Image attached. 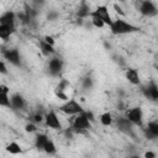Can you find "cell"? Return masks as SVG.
<instances>
[{"label":"cell","mask_w":158,"mask_h":158,"mask_svg":"<svg viewBox=\"0 0 158 158\" xmlns=\"http://www.w3.org/2000/svg\"><path fill=\"white\" fill-rule=\"evenodd\" d=\"M110 27V31L112 35H127V33H133V32H138L139 28L122 19H116V20H112L111 25L109 26Z\"/></svg>","instance_id":"1"},{"label":"cell","mask_w":158,"mask_h":158,"mask_svg":"<svg viewBox=\"0 0 158 158\" xmlns=\"http://www.w3.org/2000/svg\"><path fill=\"white\" fill-rule=\"evenodd\" d=\"M137 9L142 16L146 17H154L158 14L157 6L152 0H137L136 2Z\"/></svg>","instance_id":"2"},{"label":"cell","mask_w":158,"mask_h":158,"mask_svg":"<svg viewBox=\"0 0 158 158\" xmlns=\"http://www.w3.org/2000/svg\"><path fill=\"white\" fill-rule=\"evenodd\" d=\"M58 109H59V111H62V112H64L67 115H77V114H80V112L84 111L83 107H81V105L75 99H68V100H65V102L62 104Z\"/></svg>","instance_id":"3"},{"label":"cell","mask_w":158,"mask_h":158,"mask_svg":"<svg viewBox=\"0 0 158 158\" xmlns=\"http://www.w3.org/2000/svg\"><path fill=\"white\" fill-rule=\"evenodd\" d=\"M64 62L59 57H52L47 64V72L51 77H59L63 72Z\"/></svg>","instance_id":"4"},{"label":"cell","mask_w":158,"mask_h":158,"mask_svg":"<svg viewBox=\"0 0 158 158\" xmlns=\"http://www.w3.org/2000/svg\"><path fill=\"white\" fill-rule=\"evenodd\" d=\"M126 117L131 121L132 125L143 127V111L139 106H135L131 107L126 111Z\"/></svg>","instance_id":"5"},{"label":"cell","mask_w":158,"mask_h":158,"mask_svg":"<svg viewBox=\"0 0 158 158\" xmlns=\"http://www.w3.org/2000/svg\"><path fill=\"white\" fill-rule=\"evenodd\" d=\"M2 56L10 64H12L15 67H21L22 60H21V54L17 48H6L2 52Z\"/></svg>","instance_id":"6"},{"label":"cell","mask_w":158,"mask_h":158,"mask_svg":"<svg viewBox=\"0 0 158 158\" xmlns=\"http://www.w3.org/2000/svg\"><path fill=\"white\" fill-rule=\"evenodd\" d=\"M44 125L52 130H62V123L60 120L54 110H49L44 115Z\"/></svg>","instance_id":"7"},{"label":"cell","mask_w":158,"mask_h":158,"mask_svg":"<svg viewBox=\"0 0 158 158\" xmlns=\"http://www.w3.org/2000/svg\"><path fill=\"white\" fill-rule=\"evenodd\" d=\"M89 16H90V17H91V16H95V17L101 19V20L104 21V23L107 25V26H110L111 22H112V19H111V16H110L109 9H107V6H105V5H99L94 11H90V15H89Z\"/></svg>","instance_id":"8"},{"label":"cell","mask_w":158,"mask_h":158,"mask_svg":"<svg viewBox=\"0 0 158 158\" xmlns=\"http://www.w3.org/2000/svg\"><path fill=\"white\" fill-rule=\"evenodd\" d=\"M116 126H117V128L121 131V132H123V133H126V135H128V136H131V137H136L135 136V133H133V125L131 123V121L125 116H120V117H117L116 118Z\"/></svg>","instance_id":"9"},{"label":"cell","mask_w":158,"mask_h":158,"mask_svg":"<svg viewBox=\"0 0 158 158\" xmlns=\"http://www.w3.org/2000/svg\"><path fill=\"white\" fill-rule=\"evenodd\" d=\"M142 94L147 98L151 99L152 101H157L158 100V85L154 80H151L147 85L142 86Z\"/></svg>","instance_id":"10"},{"label":"cell","mask_w":158,"mask_h":158,"mask_svg":"<svg viewBox=\"0 0 158 158\" xmlns=\"http://www.w3.org/2000/svg\"><path fill=\"white\" fill-rule=\"evenodd\" d=\"M72 127L73 128H84V130H90L91 128V122L86 117L85 111L75 115V117L72 122Z\"/></svg>","instance_id":"11"},{"label":"cell","mask_w":158,"mask_h":158,"mask_svg":"<svg viewBox=\"0 0 158 158\" xmlns=\"http://www.w3.org/2000/svg\"><path fill=\"white\" fill-rule=\"evenodd\" d=\"M10 104H11V109L14 110H23L26 107V100L19 93L12 94L10 96Z\"/></svg>","instance_id":"12"},{"label":"cell","mask_w":158,"mask_h":158,"mask_svg":"<svg viewBox=\"0 0 158 158\" xmlns=\"http://www.w3.org/2000/svg\"><path fill=\"white\" fill-rule=\"evenodd\" d=\"M143 131L147 139H156L158 137V122L157 121L148 122V126L143 128Z\"/></svg>","instance_id":"13"},{"label":"cell","mask_w":158,"mask_h":158,"mask_svg":"<svg viewBox=\"0 0 158 158\" xmlns=\"http://www.w3.org/2000/svg\"><path fill=\"white\" fill-rule=\"evenodd\" d=\"M15 22H16V14L12 11H6L2 15H0V23L1 25L15 27Z\"/></svg>","instance_id":"14"},{"label":"cell","mask_w":158,"mask_h":158,"mask_svg":"<svg viewBox=\"0 0 158 158\" xmlns=\"http://www.w3.org/2000/svg\"><path fill=\"white\" fill-rule=\"evenodd\" d=\"M125 77H126V79H127L132 85H139V83H141L138 70L135 69V68H127L126 72H125Z\"/></svg>","instance_id":"15"},{"label":"cell","mask_w":158,"mask_h":158,"mask_svg":"<svg viewBox=\"0 0 158 158\" xmlns=\"http://www.w3.org/2000/svg\"><path fill=\"white\" fill-rule=\"evenodd\" d=\"M15 31H16V27H11V26H6V25L0 23V38L1 40L7 41Z\"/></svg>","instance_id":"16"},{"label":"cell","mask_w":158,"mask_h":158,"mask_svg":"<svg viewBox=\"0 0 158 158\" xmlns=\"http://www.w3.org/2000/svg\"><path fill=\"white\" fill-rule=\"evenodd\" d=\"M48 136L46 133H37L36 137H35V147L38 149V151H43V147L46 144V142L48 141Z\"/></svg>","instance_id":"17"},{"label":"cell","mask_w":158,"mask_h":158,"mask_svg":"<svg viewBox=\"0 0 158 158\" xmlns=\"http://www.w3.org/2000/svg\"><path fill=\"white\" fill-rule=\"evenodd\" d=\"M89 15H90V6L85 1H81V4L79 5V7L77 10V16L80 19H85Z\"/></svg>","instance_id":"18"},{"label":"cell","mask_w":158,"mask_h":158,"mask_svg":"<svg viewBox=\"0 0 158 158\" xmlns=\"http://www.w3.org/2000/svg\"><path fill=\"white\" fill-rule=\"evenodd\" d=\"M40 47H41V52L44 54V56H52L56 53V49H54V46L47 43L46 41L41 40L40 41Z\"/></svg>","instance_id":"19"},{"label":"cell","mask_w":158,"mask_h":158,"mask_svg":"<svg viewBox=\"0 0 158 158\" xmlns=\"http://www.w3.org/2000/svg\"><path fill=\"white\" fill-rule=\"evenodd\" d=\"M5 151L9 152L10 154H19V153L22 152V148L17 142L14 141V142H10L9 144L5 146Z\"/></svg>","instance_id":"20"},{"label":"cell","mask_w":158,"mask_h":158,"mask_svg":"<svg viewBox=\"0 0 158 158\" xmlns=\"http://www.w3.org/2000/svg\"><path fill=\"white\" fill-rule=\"evenodd\" d=\"M99 120H100V122H101L102 126H110V125H112V122H114L112 115H111L110 112H104V114H101V115L99 116Z\"/></svg>","instance_id":"21"},{"label":"cell","mask_w":158,"mask_h":158,"mask_svg":"<svg viewBox=\"0 0 158 158\" xmlns=\"http://www.w3.org/2000/svg\"><path fill=\"white\" fill-rule=\"evenodd\" d=\"M43 152L47 153V154H56L57 153V147H56V144L52 139L48 138V141L46 142V144L43 147Z\"/></svg>","instance_id":"22"},{"label":"cell","mask_w":158,"mask_h":158,"mask_svg":"<svg viewBox=\"0 0 158 158\" xmlns=\"http://www.w3.org/2000/svg\"><path fill=\"white\" fill-rule=\"evenodd\" d=\"M81 86L84 90H90L93 86H94V80L90 75H86L81 79Z\"/></svg>","instance_id":"23"},{"label":"cell","mask_w":158,"mask_h":158,"mask_svg":"<svg viewBox=\"0 0 158 158\" xmlns=\"http://www.w3.org/2000/svg\"><path fill=\"white\" fill-rule=\"evenodd\" d=\"M0 106H4V107H11L9 94L0 93Z\"/></svg>","instance_id":"24"},{"label":"cell","mask_w":158,"mask_h":158,"mask_svg":"<svg viewBox=\"0 0 158 158\" xmlns=\"http://www.w3.org/2000/svg\"><path fill=\"white\" fill-rule=\"evenodd\" d=\"M30 121L31 122H33V123H41L42 121H43V118H44V116L40 112V111H37V112H35V114H32L30 117Z\"/></svg>","instance_id":"25"},{"label":"cell","mask_w":158,"mask_h":158,"mask_svg":"<svg viewBox=\"0 0 158 158\" xmlns=\"http://www.w3.org/2000/svg\"><path fill=\"white\" fill-rule=\"evenodd\" d=\"M91 25L94 27H96V28H101V27L105 26L104 21L101 19H99V17H95V16H91Z\"/></svg>","instance_id":"26"},{"label":"cell","mask_w":158,"mask_h":158,"mask_svg":"<svg viewBox=\"0 0 158 158\" xmlns=\"http://www.w3.org/2000/svg\"><path fill=\"white\" fill-rule=\"evenodd\" d=\"M59 17V12L56 10H49V12L47 14V20L48 21H56Z\"/></svg>","instance_id":"27"},{"label":"cell","mask_w":158,"mask_h":158,"mask_svg":"<svg viewBox=\"0 0 158 158\" xmlns=\"http://www.w3.org/2000/svg\"><path fill=\"white\" fill-rule=\"evenodd\" d=\"M25 131L27 132V133H33V132H36L37 131V127H36V123H33V122H28V123H26L25 125Z\"/></svg>","instance_id":"28"},{"label":"cell","mask_w":158,"mask_h":158,"mask_svg":"<svg viewBox=\"0 0 158 158\" xmlns=\"http://www.w3.org/2000/svg\"><path fill=\"white\" fill-rule=\"evenodd\" d=\"M67 86H69V83H68V81H67L65 79H62V80L59 81V84L57 85L56 90H59V91H64Z\"/></svg>","instance_id":"29"},{"label":"cell","mask_w":158,"mask_h":158,"mask_svg":"<svg viewBox=\"0 0 158 158\" xmlns=\"http://www.w3.org/2000/svg\"><path fill=\"white\" fill-rule=\"evenodd\" d=\"M54 94H56V96H57L59 100H63V101L68 100V95H67L64 91H59V90H56V91H54Z\"/></svg>","instance_id":"30"},{"label":"cell","mask_w":158,"mask_h":158,"mask_svg":"<svg viewBox=\"0 0 158 158\" xmlns=\"http://www.w3.org/2000/svg\"><path fill=\"white\" fill-rule=\"evenodd\" d=\"M112 7H114V10H115L120 16H125V12H123L122 7H121L118 4H114V5H112Z\"/></svg>","instance_id":"31"},{"label":"cell","mask_w":158,"mask_h":158,"mask_svg":"<svg viewBox=\"0 0 158 158\" xmlns=\"http://www.w3.org/2000/svg\"><path fill=\"white\" fill-rule=\"evenodd\" d=\"M7 68H6V64L0 59V74H7Z\"/></svg>","instance_id":"32"},{"label":"cell","mask_w":158,"mask_h":158,"mask_svg":"<svg viewBox=\"0 0 158 158\" xmlns=\"http://www.w3.org/2000/svg\"><path fill=\"white\" fill-rule=\"evenodd\" d=\"M0 93H4V94H9L10 93V88L5 84H0Z\"/></svg>","instance_id":"33"},{"label":"cell","mask_w":158,"mask_h":158,"mask_svg":"<svg viewBox=\"0 0 158 158\" xmlns=\"http://www.w3.org/2000/svg\"><path fill=\"white\" fill-rule=\"evenodd\" d=\"M43 41H46L47 43H49V44H52V46H54V42H56L52 36H44V37H43Z\"/></svg>","instance_id":"34"},{"label":"cell","mask_w":158,"mask_h":158,"mask_svg":"<svg viewBox=\"0 0 158 158\" xmlns=\"http://www.w3.org/2000/svg\"><path fill=\"white\" fill-rule=\"evenodd\" d=\"M85 115H86V117L89 118V121H90L91 123L95 121V116H94V114H93L91 111H85Z\"/></svg>","instance_id":"35"},{"label":"cell","mask_w":158,"mask_h":158,"mask_svg":"<svg viewBox=\"0 0 158 158\" xmlns=\"http://www.w3.org/2000/svg\"><path fill=\"white\" fill-rule=\"evenodd\" d=\"M144 158H156V153H154V152L148 151V152H146V153H144Z\"/></svg>","instance_id":"36"},{"label":"cell","mask_w":158,"mask_h":158,"mask_svg":"<svg viewBox=\"0 0 158 158\" xmlns=\"http://www.w3.org/2000/svg\"><path fill=\"white\" fill-rule=\"evenodd\" d=\"M83 23H84V19H80V17H78V19H77V25H79V26H83Z\"/></svg>","instance_id":"37"},{"label":"cell","mask_w":158,"mask_h":158,"mask_svg":"<svg viewBox=\"0 0 158 158\" xmlns=\"http://www.w3.org/2000/svg\"><path fill=\"white\" fill-rule=\"evenodd\" d=\"M118 1H123V0H118Z\"/></svg>","instance_id":"38"}]
</instances>
